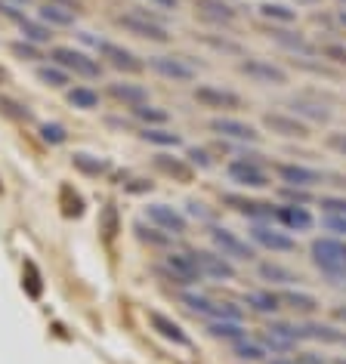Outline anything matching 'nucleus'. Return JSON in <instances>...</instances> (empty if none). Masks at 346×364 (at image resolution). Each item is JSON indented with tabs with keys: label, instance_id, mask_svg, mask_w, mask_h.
<instances>
[{
	"label": "nucleus",
	"instance_id": "423d86ee",
	"mask_svg": "<svg viewBox=\"0 0 346 364\" xmlns=\"http://www.w3.org/2000/svg\"><path fill=\"white\" fill-rule=\"evenodd\" d=\"M211 244H214V250L220 253V257H226L229 262H251L253 257H257L253 244L238 238L232 229H223V225H211Z\"/></svg>",
	"mask_w": 346,
	"mask_h": 364
},
{
	"label": "nucleus",
	"instance_id": "a18cd8bd",
	"mask_svg": "<svg viewBox=\"0 0 346 364\" xmlns=\"http://www.w3.org/2000/svg\"><path fill=\"white\" fill-rule=\"evenodd\" d=\"M325 216H346V198H334V195H325L322 201H318Z\"/></svg>",
	"mask_w": 346,
	"mask_h": 364
},
{
	"label": "nucleus",
	"instance_id": "1a4fd4ad",
	"mask_svg": "<svg viewBox=\"0 0 346 364\" xmlns=\"http://www.w3.org/2000/svg\"><path fill=\"white\" fill-rule=\"evenodd\" d=\"M238 71L244 77H251L253 84H260V87H285L288 84V71L281 68V65H276L272 59H241L238 62Z\"/></svg>",
	"mask_w": 346,
	"mask_h": 364
},
{
	"label": "nucleus",
	"instance_id": "b1692460",
	"mask_svg": "<svg viewBox=\"0 0 346 364\" xmlns=\"http://www.w3.org/2000/svg\"><path fill=\"white\" fill-rule=\"evenodd\" d=\"M300 340H315V343H327V346H346V333L337 331L331 324H300Z\"/></svg>",
	"mask_w": 346,
	"mask_h": 364
},
{
	"label": "nucleus",
	"instance_id": "4468645a",
	"mask_svg": "<svg viewBox=\"0 0 346 364\" xmlns=\"http://www.w3.org/2000/svg\"><path fill=\"white\" fill-rule=\"evenodd\" d=\"M263 130L276 133L281 139H306L309 124L300 121L297 114H288V112H266L263 114Z\"/></svg>",
	"mask_w": 346,
	"mask_h": 364
},
{
	"label": "nucleus",
	"instance_id": "79ce46f5",
	"mask_svg": "<svg viewBox=\"0 0 346 364\" xmlns=\"http://www.w3.org/2000/svg\"><path fill=\"white\" fill-rule=\"evenodd\" d=\"M10 53L16 59H22V62H41L43 59V53H41L38 43H28V41H13Z\"/></svg>",
	"mask_w": 346,
	"mask_h": 364
},
{
	"label": "nucleus",
	"instance_id": "58836bf2",
	"mask_svg": "<svg viewBox=\"0 0 346 364\" xmlns=\"http://www.w3.org/2000/svg\"><path fill=\"white\" fill-rule=\"evenodd\" d=\"M260 16L269 22H281V25L297 22V10H290L285 4H260Z\"/></svg>",
	"mask_w": 346,
	"mask_h": 364
},
{
	"label": "nucleus",
	"instance_id": "e433bc0d",
	"mask_svg": "<svg viewBox=\"0 0 346 364\" xmlns=\"http://www.w3.org/2000/svg\"><path fill=\"white\" fill-rule=\"evenodd\" d=\"M198 10L214 22H232L235 19V10L226 4V0H198Z\"/></svg>",
	"mask_w": 346,
	"mask_h": 364
},
{
	"label": "nucleus",
	"instance_id": "f257e3e1",
	"mask_svg": "<svg viewBox=\"0 0 346 364\" xmlns=\"http://www.w3.org/2000/svg\"><path fill=\"white\" fill-rule=\"evenodd\" d=\"M309 253H313V266L327 281H334V284L346 281V241L334 238V235H325V238L313 241Z\"/></svg>",
	"mask_w": 346,
	"mask_h": 364
},
{
	"label": "nucleus",
	"instance_id": "ea45409f",
	"mask_svg": "<svg viewBox=\"0 0 346 364\" xmlns=\"http://www.w3.org/2000/svg\"><path fill=\"white\" fill-rule=\"evenodd\" d=\"M38 133H41V139L47 145H65L68 142V130L59 121H43L38 127Z\"/></svg>",
	"mask_w": 346,
	"mask_h": 364
},
{
	"label": "nucleus",
	"instance_id": "f03ea898",
	"mask_svg": "<svg viewBox=\"0 0 346 364\" xmlns=\"http://www.w3.org/2000/svg\"><path fill=\"white\" fill-rule=\"evenodd\" d=\"M117 25H121L127 34L140 38V41H152V43H167L170 41V31H167V25H164L161 16L149 13V10H140V6L124 10L121 16H117Z\"/></svg>",
	"mask_w": 346,
	"mask_h": 364
},
{
	"label": "nucleus",
	"instance_id": "ddd939ff",
	"mask_svg": "<svg viewBox=\"0 0 346 364\" xmlns=\"http://www.w3.org/2000/svg\"><path fill=\"white\" fill-rule=\"evenodd\" d=\"M251 241L263 250H272V253H294L297 250V241L290 238L288 232L276 229V225H266V223L251 225Z\"/></svg>",
	"mask_w": 346,
	"mask_h": 364
},
{
	"label": "nucleus",
	"instance_id": "5fc2aeb1",
	"mask_svg": "<svg viewBox=\"0 0 346 364\" xmlns=\"http://www.w3.org/2000/svg\"><path fill=\"white\" fill-rule=\"evenodd\" d=\"M297 364H325V358H318L315 352H303V355L297 358Z\"/></svg>",
	"mask_w": 346,
	"mask_h": 364
},
{
	"label": "nucleus",
	"instance_id": "f3484780",
	"mask_svg": "<svg viewBox=\"0 0 346 364\" xmlns=\"http://www.w3.org/2000/svg\"><path fill=\"white\" fill-rule=\"evenodd\" d=\"M223 204L232 207L235 213L248 216V220H253V223L276 220V204H266V201H251V198H241V195H226Z\"/></svg>",
	"mask_w": 346,
	"mask_h": 364
},
{
	"label": "nucleus",
	"instance_id": "aec40b11",
	"mask_svg": "<svg viewBox=\"0 0 346 364\" xmlns=\"http://www.w3.org/2000/svg\"><path fill=\"white\" fill-rule=\"evenodd\" d=\"M152 167L164 173V176H170V179H177V182H192L195 179V170H192V164H189L186 158H177V154H167V151H158L152 158Z\"/></svg>",
	"mask_w": 346,
	"mask_h": 364
},
{
	"label": "nucleus",
	"instance_id": "37998d69",
	"mask_svg": "<svg viewBox=\"0 0 346 364\" xmlns=\"http://www.w3.org/2000/svg\"><path fill=\"white\" fill-rule=\"evenodd\" d=\"M0 114L13 117V121H31V112H28V105L16 102V99H6V96H0Z\"/></svg>",
	"mask_w": 346,
	"mask_h": 364
},
{
	"label": "nucleus",
	"instance_id": "6ab92c4d",
	"mask_svg": "<svg viewBox=\"0 0 346 364\" xmlns=\"http://www.w3.org/2000/svg\"><path fill=\"white\" fill-rule=\"evenodd\" d=\"M149 327L161 336V340H167V343H173V346H179V349H189V346H192L189 333H186L177 321H173V318L164 315V312H154V309H152V312H149Z\"/></svg>",
	"mask_w": 346,
	"mask_h": 364
},
{
	"label": "nucleus",
	"instance_id": "4be33fe9",
	"mask_svg": "<svg viewBox=\"0 0 346 364\" xmlns=\"http://www.w3.org/2000/svg\"><path fill=\"white\" fill-rule=\"evenodd\" d=\"M108 96L115 99V102H121L124 108H136V105H145L149 102V87L142 84H133V80H115V84H108Z\"/></svg>",
	"mask_w": 346,
	"mask_h": 364
},
{
	"label": "nucleus",
	"instance_id": "bb28decb",
	"mask_svg": "<svg viewBox=\"0 0 346 364\" xmlns=\"http://www.w3.org/2000/svg\"><path fill=\"white\" fill-rule=\"evenodd\" d=\"M38 19L43 25H50V28H71L75 19H78V13L75 10H65V6H56V4H41Z\"/></svg>",
	"mask_w": 346,
	"mask_h": 364
},
{
	"label": "nucleus",
	"instance_id": "393cba45",
	"mask_svg": "<svg viewBox=\"0 0 346 364\" xmlns=\"http://www.w3.org/2000/svg\"><path fill=\"white\" fill-rule=\"evenodd\" d=\"M34 77L50 90H68L71 87V75L65 68H59L56 62H41V65L34 68Z\"/></svg>",
	"mask_w": 346,
	"mask_h": 364
},
{
	"label": "nucleus",
	"instance_id": "3c124183",
	"mask_svg": "<svg viewBox=\"0 0 346 364\" xmlns=\"http://www.w3.org/2000/svg\"><path fill=\"white\" fill-rule=\"evenodd\" d=\"M152 179H130V182H124V192H130V195H142V192H152Z\"/></svg>",
	"mask_w": 346,
	"mask_h": 364
},
{
	"label": "nucleus",
	"instance_id": "6e6552de",
	"mask_svg": "<svg viewBox=\"0 0 346 364\" xmlns=\"http://www.w3.org/2000/svg\"><path fill=\"white\" fill-rule=\"evenodd\" d=\"M96 53L108 68L124 71V75H140V71L145 68V62L136 56L133 50L121 47V43H115V41H96Z\"/></svg>",
	"mask_w": 346,
	"mask_h": 364
},
{
	"label": "nucleus",
	"instance_id": "c85d7f7f",
	"mask_svg": "<svg viewBox=\"0 0 346 364\" xmlns=\"http://www.w3.org/2000/svg\"><path fill=\"white\" fill-rule=\"evenodd\" d=\"M140 139L149 145H158V149H177V145H183V136L177 130H170V127H142Z\"/></svg>",
	"mask_w": 346,
	"mask_h": 364
},
{
	"label": "nucleus",
	"instance_id": "cd10ccee",
	"mask_svg": "<svg viewBox=\"0 0 346 364\" xmlns=\"http://www.w3.org/2000/svg\"><path fill=\"white\" fill-rule=\"evenodd\" d=\"M257 275H260L263 281H269V284H281V287H294V284H300V281H303V278L297 275V272L278 266V262H260V266H257Z\"/></svg>",
	"mask_w": 346,
	"mask_h": 364
},
{
	"label": "nucleus",
	"instance_id": "7ed1b4c3",
	"mask_svg": "<svg viewBox=\"0 0 346 364\" xmlns=\"http://www.w3.org/2000/svg\"><path fill=\"white\" fill-rule=\"evenodd\" d=\"M50 62H56L59 68H65L71 77H84V80L103 77V62L93 59L84 50H78V47H53Z\"/></svg>",
	"mask_w": 346,
	"mask_h": 364
},
{
	"label": "nucleus",
	"instance_id": "9b49d317",
	"mask_svg": "<svg viewBox=\"0 0 346 364\" xmlns=\"http://www.w3.org/2000/svg\"><path fill=\"white\" fill-rule=\"evenodd\" d=\"M207 130L216 133V136H223V139H232V142H260L263 139V133L257 130L253 124L248 121H238V117H229V114H220V117H211V124H207Z\"/></svg>",
	"mask_w": 346,
	"mask_h": 364
},
{
	"label": "nucleus",
	"instance_id": "a878e982",
	"mask_svg": "<svg viewBox=\"0 0 346 364\" xmlns=\"http://www.w3.org/2000/svg\"><path fill=\"white\" fill-rule=\"evenodd\" d=\"M71 167L84 176H103V173L112 170V161L108 158H99V154H90V151H75L71 154Z\"/></svg>",
	"mask_w": 346,
	"mask_h": 364
},
{
	"label": "nucleus",
	"instance_id": "dca6fc26",
	"mask_svg": "<svg viewBox=\"0 0 346 364\" xmlns=\"http://www.w3.org/2000/svg\"><path fill=\"white\" fill-rule=\"evenodd\" d=\"M276 173H278V179L290 188H315L318 182H325L322 170L306 167V164H278Z\"/></svg>",
	"mask_w": 346,
	"mask_h": 364
},
{
	"label": "nucleus",
	"instance_id": "4c0bfd02",
	"mask_svg": "<svg viewBox=\"0 0 346 364\" xmlns=\"http://www.w3.org/2000/svg\"><path fill=\"white\" fill-rule=\"evenodd\" d=\"M133 235H136V241L149 244V247H167V244H170V235L167 232L154 229V225H145V223H136L133 225Z\"/></svg>",
	"mask_w": 346,
	"mask_h": 364
},
{
	"label": "nucleus",
	"instance_id": "052dcab7",
	"mask_svg": "<svg viewBox=\"0 0 346 364\" xmlns=\"http://www.w3.org/2000/svg\"><path fill=\"white\" fill-rule=\"evenodd\" d=\"M340 22H343V25H346V13H340Z\"/></svg>",
	"mask_w": 346,
	"mask_h": 364
},
{
	"label": "nucleus",
	"instance_id": "6e6d98bb",
	"mask_svg": "<svg viewBox=\"0 0 346 364\" xmlns=\"http://www.w3.org/2000/svg\"><path fill=\"white\" fill-rule=\"evenodd\" d=\"M149 6H154V10H177V0H149Z\"/></svg>",
	"mask_w": 346,
	"mask_h": 364
},
{
	"label": "nucleus",
	"instance_id": "c03bdc74",
	"mask_svg": "<svg viewBox=\"0 0 346 364\" xmlns=\"http://www.w3.org/2000/svg\"><path fill=\"white\" fill-rule=\"evenodd\" d=\"M186 161L192 164V170H211L214 167L211 151L201 149V145H189V149H186Z\"/></svg>",
	"mask_w": 346,
	"mask_h": 364
},
{
	"label": "nucleus",
	"instance_id": "a211bd4d",
	"mask_svg": "<svg viewBox=\"0 0 346 364\" xmlns=\"http://www.w3.org/2000/svg\"><path fill=\"white\" fill-rule=\"evenodd\" d=\"M276 220L281 223V229L288 232H309L315 225L313 213L306 204H278L276 207Z\"/></svg>",
	"mask_w": 346,
	"mask_h": 364
},
{
	"label": "nucleus",
	"instance_id": "603ef678",
	"mask_svg": "<svg viewBox=\"0 0 346 364\" xmlns=\"http://www.w3.org/2000/svg\"><path fill=\"white\" fill-rule=\"evenodd\" d=\"M285 198H288V204H309L306 188H290V186H285Z\"/></svg>",
	"mask_w": 346,
	"mask_h": 364
},
{
	"label": "nucleus",
	"instance_id": "20e7f679",
	"mask_svg": "<svg viewBox=\"0 0 346 364\" xmlns=\"http://www.w3.org/2000/svg\"><path fill=\"white\" fill-rule=\"evenodd\" d=\"M226 176H229V182H235L238 188H251V192H260V188H269L272 186L269 173L260 167L257 154H248V158L229 161V167H226Z\"/></svg>",
	"mask_w": 346,
	"mask_h": 364
},
{
	"label": "nucleus",
	"instance_id": "72a5a7b5",
	"mask_svg": "<svg viewBox=\"0 0 346 364\" xmlns=\"http://www.w3.org/2000/svg\"><path fill=\"white\" fill-rule=\"evenodd\" d=\"M207 333H211L214 340H226V343L248 340V331H244L241 321H211L207 324Z\"/></svg>",
	"mask_w": 346,
	"mask_h": 364
},
{
	"label": "nucleus",
	"instance_id": "f704fd0d",
	"mask_svg": "<svg viewBox=\"0 0 346 364\" xmlns=\"http://www.w3.org/2000/svg\"><path fill=\"white\" fill-rule=\"evenodd\" d=\"M130 114H133V117H136V121H140L142 127H167V121H170V114L164 112V108L152 105V102L130 108Z\"/></svg>",
	"mask_w": 346,
	"mask_h": 364
},
{
	"label": "nucleus",
	"instance_id": "2f4dec72",
	"mask_svg": "<svg viewBox=\"0 0 346 364\" xmlns=\"http://www.w3.org/2000/svg\"><path fill=\"white\" fill-rule=\"evenodd\" d=\"M65 99H68L71 108H78V112H96V108H99V93H96L93 87H84V84L68 87L65 90Z\"/></svg>",
	"mask_w": 346,
	"mask_h": 364
},
{
	"label": "nucleus",
	"instance_id": "a19ab883",
	"mask_svg": "<svg viewBox=\"0 0 346 364\" xmlns=\"http://www.w3.org/2000/svg\"><path fill=\"white\" fill-rule=\"evenodd\" d=\"M232 352H235V358H241V361H263L266 358V349H263L260 343H248V340L232 343Z\"/></svg>",
	"mask_w": 346,
	"mask_h": 364
},
{
	"label": "nucleus",
	"instance_id": "7c9ffc66",
	"mask_svg": "<svg viewBox=\"0 0 346 364\" xmlns=\"http://www.w3.org/2000/svg\"><path fill=\"white\" fill-rule=\"evenodd\" d=\"M272 38H276L278 47H285V50H290V53H300V56H318V47H313V43H309L303 34L276 28V31H272Z\"/></svg>",
	"mask_w": 346,
	"mask_h": 364
},
{
	"label": "nucleus",
	"instance_id": "de8ad7c7",
	"mask_svg": "<svg viewBox=\"0 0 346 364\" xmlns=\"http://www.w3.org/2000/svg\"><path fill=\"white\" fill-rule=\"evenodd\" d=\"M103 232H105L108 241L117 235V210H115V204H108L105 210H103Z\"/></svg>",
	"mask_w": 346,
	"mask_h": 364
},
{
	"label": "nucleus",
	"instance_id": "0eeeda50",
	"mask_svg": "<svg viewBox=\"0 0 346 364\" xmlns=\"http://www.w3.org/2000/svg\"><path fill=\"white\" fill-rule=\"evenodd\" d=\"M192 99L201 108H211V112H235V108L244 105V99L235 93V90H226V87H216V84H198L192 90Z\"/></svg>",
	"mask_w": 346,
	"mask_h": 364
},
{
	"label": "nucleus",
	"instance_id": "8fccbe9b",
	"mask_svg": "<svg viewBox=\"0 0 346 364\" xmlns=\"http://www.w3.org/2000/svg\"><path fill=\"white\" fill-rule=\"evenodd\" d=\"M325 145H327L331 151H337V154H343V158H346V130H340V133H327Z\"/></svg>",
	"mask_w": 346,
	"mask_h": 364
},
{
	"label": "nucleus",
	"instance_id": "4d7b16f0",
	"mask_svg": "<svg viewBox=\"0 0 346 364\" xmlns=\"http://www.w3.org/2000/svg\"><path fill=\"white\" fill-rule=\"evenodd\" d=\"M331 318H334V321H340V324H346V303L334 306V309H331Z\"/></svg>",
	"mask_w": 346,
	"mask_h": 364
},
{
	"label": "nucleus",
	"instance_id": "412c9836",
	"mask_svg": "<svg viewBox=\"0 0 346 364\" xmlns=\"http://www.w3.org/2000/svg\"><path fill=\"white\" fill-rule=\"evenodd\" d=\"M300 340V331L297 327H290L285 321H272L266 327V333H263V349H272V352H288L294 349Z\"/></svg>",
	"mask_w": 346,
	"mask_h": 364
},
{
	"label": "nucleus",
	"instance_id": "39448f33",
	"mask_svg": "<svg viewBox=\"0 0 346 364\" xmlns=\"http://www.w3.org/2000/svg\"><path fill=\"white\" fill-rule=\"evenodd\" d=\"M145 65H149L158 77L173 80V84H192V80L198 77V68H195V62L189 56H167V53H154V56H149Z\"/></svg>",
	"mask_w": 346,
	"mask_h": 364
},
{
	"label": "nucleus",
	"instance_id": "680f3d73",
	"mask_svg": "<svg viewBox=\"0 0 346 364\" xmlns=\"http://www.w3.org/2000/svg\"><path fill=\"white\" fill-rule=\"evenodd\" d=\"M13 4H25V0H13Z\"/></svg>",
	"mask_w": 346,
	"mask_h": 364
},
{
	"label": "nucleus",
	"instance_id": "c756f323",
	"mask_svg": "<svg viewBox=\"0 0 346 364\" xmlns=\"http://www.w3.org/2000/svg\"><path fill=\"white\" fill-rule=\"evenodd\" d=\"M278 299H281V306H288L297 315H313L318 309V299L313 294H303V290H281Z\"/></svg>",
	"mask_w": 346,
	"mask_h": 364
},
{
	"label": "nucleus",
	"instance_id": "49530a36",
	"mask_svg": "<svg viewBox=\"0 0 346 364\" xmlns=\"http://www.w3.org/2000/svg\"><path fill=\"white\" fill-rule=\"evenodd\" d=\"M318 56L327 62H337V65H346V47H340V43H322Z\"/></svg>",
	"mask_w": 346,
	"mask_h": 364
},
{
	"label": "nucleus",
	"instance_id": "bf43d9fd",
	"mask_svg": "<svg viewBox=\"0 0 346 364\" xmlns=\"http://www.w3.org/2000/svg\"><path fill=\"white\" fill-rule=\"evenodd\" d=\"M4 80H6V71H4V68H0V84H4Z\"/></svg>",
	"mask_w": 346,
	"mask_h": 364
},
{
	"label": "nucleus",
	"instance_id": "2eb2a0df",
	"mask_svg": "<svg viewBox=\"0 0 346 364\" xmlns=\"http://www.w3.org/2000/svg\"><path fill=\"white\" fill-rule=\"evenodd\" d=\"M189 253H192L195 266L204 278H211V281H232L235 278V266L226 257H220L216 250H189Z\"/></svg>",
	"mask_w": 346,
	"mask_h": 364
},
{
	"label": "nucleus",
	"instance_id": "5701e85b",
	"mask_svg": "<svg viewBox=\"0 0 346 364\" xmlns=\"http://www.w3.org/2000/svg\"><path fill=\"white\" fill-rule=\"evenodd\" d=\"M290 108H294V114L300 121H313V124H327L331 121V108L325 102H318V99H309V96H297L290 99Z\"/></svg>",
	"mask_w": 346,
	"mask_h": 364
},
{
	"label": "nucleus",
	"instance_id": "e2e57ef3",
	"mask_svg": "<svg viewBox=\"0 0 346 364\" xmlns=\"http://www.w3.org/2000/svg\"><path fill=\"white\" fill-rule=\"evenodd\" d=\"M343 4H346V0H343Z\"/></svg>",
	"mask_w": 346,
	"mask_h": 364
},
{
	"label": "nucleus",
	"instance_id": "473e14b6",
	"mask_svg": "<svg viewBox=\"0 0 346 364\" xmlns=\"http://www.w3.org/2000/svg\"><path fill=\"white\" fill-rule=\"evenodd\" d=\"M19 28H22V41H28V43H38V47H47V43L53 41V28L50 25H43L41 19H25L19 22Z\"/></svg>",
	"mask_w": 346,
	"mask_h": 364
},
{
	"label": "nucleus",
	"instance_id": "c9c22d12",
	"mask_svg": "<svg viewBox=\"0 0 346 364\" xmlns=\"http://www.w3.org/2000/svg\"><path fill=\"white\" fill-rule=\"evenodd\" d=\"M248 306L257 309V312H263V315H276L281 309V299H278V294H272V290H251Z\"/></svg>",
	"mask_w": 346,
	"mask_h": 364
},
{
	"label": "nucleus",
	"instance_id": "f8f14e48",
	"mask_svg": "<svg viewBox=\"0 0 346 364\" xmlns=\"http://www.w3.org/2000/svg\"><path fill=\"white\" fill-rule=\"evenodd\" d=\"M164 272H167V278L179 287H195L204 281V275L198 272L195 259H192V253H167V257H164Z\"/></svg>",
	"mask_w": 346,
	"mask_h": 364
},
{
	"label": "nucleus",
	"instance_id": "13d9d810",
	"mask_svg": "<svg viewBox=\"0 0 346 364\" xmlns=\"http://www.w3.org/2000/svg\"><path fill=\"white\" fill-rule=\"evenodd\" d=\"M272 364H297V361H288V358H278V361H272Z\"/></svg>",
	"mask_w": 346,
	"mask_h": 364
},
{
	"label": "nucleus",
	"instance_id": "864d4df0",
	"mask_svg": "<svg viewBox=\"0 0 346 364\" xmlns=\"http://www.w3.org/2000/svg\"><path fill=\"white\" fill-rule=\"evenodd\" d=\"M189 216H195V220H211V213L204 210L201 201H189Z\"/></svg>",
	"mask_w": 346,
	"mask_h": 364
},
{
	"label": "nucleus",
	"instance_id": "09e8293b",
	"mask_svg": "<svg viewBox=\"0 0 346 364\" xmlns=\"http://www.w3.org/2000/svg\"><path fill=\"white\" fill-rule=\"evenodd\" d=\"M325 232L334 238H346V216H325Z\"/></svg>",
	"mask_w": 346,
	"mask_h": 364
},
{
	"label": "nucleus",
	"instance_id": "9d476101",
	"mask_svg": "<svg viewBox=\"0 0 346 364\" xmlns=\"http://www.w3.org/2000/svg\"><path fill=\"white\" fill-rule=\"evenodd\" d=\"M145 223L154 225V229H161V232H167L170 238L173 235L189 232V216L183 210H177V207H170V204H161V201L145 207Z\"/></svg>",
	"mask_w": 346,
	"mask_h": 364
}]
</instances>
